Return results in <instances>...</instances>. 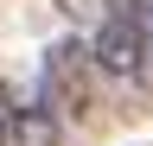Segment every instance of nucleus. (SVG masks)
I'll return each instance as SVG.
<instances>
[{"instance_id":"nucleus-1","label":"nucleus","mask_w":153,"mask_h":146,"mask_svg":"<svg viewBox=\"0 0 153 146\" xmlns=\"http://www.w3.org/2000/svg\"><path fill=\"white\" fill-rule=\"evenodd\" d=\"M38 102L57 127H76L96 114V57H89V38L70 32L45 51V70H38Z\"/></svg>"},{"instance_id":"nucleus-2","label":"nucleus","mask_w":153,"mask_h":146,"mask_svg":"<svg viewBox=\"0 0 153 146\" xmlns=\"http://www.w3.org/2000/svg\"><path fill=\"white\" fill-rule=\"evenodd\" d=\"M96 76H115V83H140V26H134V0L102 13V26H96Z\"/></svg>"},{"instance_id":"nucleus-3","label":"nucleus","mask_w":153,"mask_h":146,"mask_svg":"<svg viewBox=\"0 0 153 146\" xmlns=\"http://www.w3.org/2000/svg\"><path fill=\"white\" fill-rule=\"evenodd\" d=\"M134 26H140V83H153V0H134Z\"/></svg>"},{"instance_id":"nucleus-4","label":"nucleus","mask_w":153,"mask_h":146,"mask_svg":"<svg viewBox=\"0 0 153 146\" xmlns=\"http://www.w3.org/2000/svg\"><path fill=\"white\" fill-rule=\"evenodd\" d=\"M96 7H102V0H57V13H70L76 26H83V19H96Z\"/></svg>"},{"instance_id":"nucleus-5","label":"nucleus","mask_w":153,"mask_h":146,"mask_svg":"<svg viewBox=\"0 0 153 146\" xmlns=\"http://www.w3.org/2000/svg\"><path fill=\"white\" fill-rule=\"evenodd\" d=\"M0 146H13V134H7V108H0Z\"/></svg>"}]
</instances>
